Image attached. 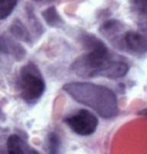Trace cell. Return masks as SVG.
<instances>
[{
	"label": "cell",
	"mask_w": 147,
	"mask_h": 154,
	"mask_svg": "<svg viewBox=\"0 0 147 154\" xmlns=\"http://www.w3.org/2000/svg\"><path fill=\"white\" fill-rule=\"evenodd\" d=\"M81 42L88 52L77 58L71 66L72 71L78 76L82 78L104 77L116 79L127 73V64L115 59L106 45L95 35H83Z\"/></svg>",
	"instance_id": "6da1fadb"
},
{
	"label": "cell",
	"mask_w": 147,
	"mask_h": 154,
	"mask_svg": "<svg viewBox=\"0 0 147 154\" xmlns=\"http://www.w3.org/2000/svg\"><path fill=\"white\" fill-rule=\"evenodd\" d=\"M47 154H60L61 140L58 134L54 132L50 133L47 140Z\"/></svg>",
	"instance_id": "8fae6325"
},
{
	"label": "cell",
	"mask_w": 147,
	"mask_h": 154,
	"mask_svg": "<svg viewBox=\"0 0 147 154\" xmlns=\"http://www.w3.org/2000/svg\"><path fill=\"white\" fill-rule=\"evenodd\" d=\"M123 29V24L117 20H109L100 28V32L109 41H115Z\"/></svg>",
	"instance_id": "ba28073f"
},
{
	"label": "cell",
	"mask_w": 147,
	"mask_h": 154,
	"mask_svg": "<svg viewBox=\"0 0 147 154\" xmlns=\"http://www.w3.org/2000/svg\"><path fill=\"white\" fill-rule=\"evenodd\" d=\"M0 53L12 56L17 61L23 60L26 56V50L21 44L3 35L0 36Z\"/></svg>",
	"instance_id": "8992f818"
},
{
	"label": "cell",
	"mask_w": 147,
	"mask_h": 154,
	"mask_svg": "<svg viewBox=\"0 0 147 154\" xmlns=\"http://www.w3.org/2000/svg\"><path fill=\"white\" fill-rule=\"evenodd\" d=\"M17 84L21 97L29 104L35 103L46 90L42 75L33 63H29L22 67Z\"/></svg>",
	"instance_id": "3957f363"
},
{
	"label": "cell",
	"mask_w": 147,
	"mask_h": 154,
	"mask_svg": "<svg viewBox=\"0 0 147 154\" xmlns=\"http://www.w3.org/2000/svg\"><path fill=\"white\" fill-rule=\"evenodd\" d=\"M64 91L78 103L90 107L104 118L118 113L117 97L108 87L87 82H72L65 85Z\"/></svg>",
	"instance_id": "7a4b0ae2"
},
{
	"label": "cell",
	"mask_w": 147,
	"mask_h": 154,
	"mask_svg": "<svg viewBox=\"0 0 147 154\" xmlns=\"http://www.w3.org/2000/svg\"><path fill=\"white\" fill-rule=\"evenodd\" d=\"M42 17L47 23V24L52 28H59L64 23V21L62 20L54 6L49 7L45 11H43Z\"/></svg>",
	"instance_id": "30bf717a"
},
{
	"label": "cell",
	"mask_w": 147,
	"mask_h": 154,
	"mask_svg": "<svg viewBox=\"0 0 147 154\" xmlns=\"http://www.w3.org/2000/svg\"><path fill=\"white\" fill-rule=\"evenodd\" d=\"M26 11H27V14H28V18H29V24H30L32 29L35 32V34H36L38 35H42V33L44 32V29H43L42 25L41 24L40 21L35 17V14L34 13L33 8L29 5H28Z\"/></svg>",
	"instance_id": "4fadbf2b"
},
{
	"label": "cell",
	"mask_w": 147,
	"mask_h": 154,
	"mask_svg": "<svg viewBox=\"0 0 147 154\" xmlns=\"http://www.w3.org/2000/svg\"><path fill=\"white\" fill-rule=\"evenodd\" d=\"M120 42L133 55L142 57L147 54V38L139 32L133 30L125 32Z\"/></svg>",
	"instance_id": "5b68a950"
},
{
	"label": "cell",
	"mask_w": 147,
	"mask_h": 154,
	"mask_svg": "<svg viewBox=\"0 0 147 154\" xmlns=\"http://www.w3.org/2000/svg\"><path fill=\"white\" fill-rule=\"evenodd\" d=\"M8 154H40L17 134H11L6 142Z\"/></svg>",
	"instance_id": "52a82bcc"
},
{
	"label": "cell",
	"mask_w": 147,
	"mask_h": 154,
	"mask_svg": "<svg viewBox=\"0 0 147 154\" xmlns=\"http://www.w3.org/2000/svg\"><path fill=\"white\" fill-rule=\"evenodd\" d=\"M17 5V0H0V20L9 17Z\"/></svg>",
	"instance_id": "7c38bea8"
},
{
	"label": "cell",
	"mask_w": 147,
	"mask_h": 154,
	"mask_svg": "<svg viewBox=\"0 0 147 154\" xmlns=\"http://www.w3.org/2000/svg\"><path fill=\"white\" fill-rule=\"evenodd\" d=\"M10 32L16 39L21 42H23L26 43H31L32 42L29 32L28 31L25 25L19 19H16L15 21H13V23L10 27Z\"/></svg>",
	"instance_id": "9c48e42d"
},
{
	"label": "cell",
	"mask_w": 147,
	"mask_h": 154,
	"mask_svg": "<svg viewBox=\"0 0 147 154\" xmlns=\"http://www.w3.org/2000/svg\"><path fill=\"white\" fill-rule=\"evenodd\" d=\"M131 5L134 12L147 17V0H131Z\"/></svg>",
	"instance_id": "5bb4252c"
},
{
	"label": "cell",
	"mask_w": 147,
	"mask_h": 154,
	"mask_svg": "<svg viewBox=\"0 0 147 154\" xmlns=\"http://www.w3.org/2000/svg\"><path fill=\"white\" fill-rule=\"evenodd\" d=\"M65 122L75 134L81 136H88L94 134L98 126L96 116L86 109H80L66 118Z\"/></svg>",
	"instance_id": "277c9868"
}]
</instances>
